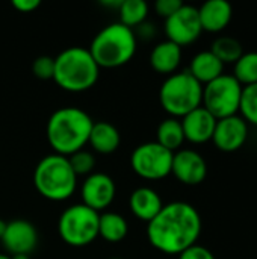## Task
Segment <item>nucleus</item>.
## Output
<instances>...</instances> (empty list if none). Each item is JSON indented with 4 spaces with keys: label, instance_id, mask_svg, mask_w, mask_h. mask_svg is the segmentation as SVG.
Here are the masks:
<instances>
[{
    "label": "nucleus",
    "instance_id": "9b49d317",
    "mask_svg": "<svg viewBox=\"0 0 257 259\" xmlns=\"http://www.w3.org/2000/svg\"><path fill=\"white\" fill-rule=\"evenodd\" d=\"M80 196L83 205L100 212L114 202L117 196V187L109 175L98 171L86 176L80 188Z\"/></svg>",
    "mask_w": 257,
    "mask_h": 259
},
{
    "label": "nucleus",
    "instance_id": "ddd939ff",
    "mask_svg": "<svg viewBox=\"0 0 257 259\" xmlns=\"http://www.w3.org/2000/svg\"><path fill=\"white\" fill-rule=\"evenodd\" d=\"M38 231L36 228L23 219L12 220L6 223L5 234L2 237V244L5 250L12 255H30L38 246Z\"/></svg>",
    "mask_w": 257,
    "mask_h": 259
},
{
    "label": "nucleus",
    "instance_id": "f3484780",
    "mask_svg": "<svg viewBox=\"0 0 257 259\" xmlns=\"http://www.w3.org/2000/svg\"><path fill=\"white\" fill-rule=\"evenodd\" d=\"M164 202L161 196L150 187H139L132 191L129 197V208L132 214L141 222L150 223L162 209Z\"/></svg>",
    "mask_w": 257,
    "mask_h": 259
},
{
    "label": "nucleus",
    "instance_id": "cd10ccee",
    "mask_svg": "<svg viewBox=\"0 0 257 259\" xmlns=\"http://www.w3.org/2000/svg\"><path fill=\"white\" fill-rule=\"evenodd\" d=\"M32 73L35 77L41 79V80H48L53 79L55 74V58L42 55L35 58V61L32 62Z\"/></svg>",
    "mask_w": 257,
    "mask_h": 259
},
{
    "label": "nucleus",
    "instance_id": "423d86ee",
    "mask_svg": "<svg viewBox=\"0 0 257 259\" xmlns=\"http://www.w3.org/2000/svg\"><path fill=\"white\" fill-rule=\"evenodd\" d=\"M203 85L195 80L189 71H177L168 76L159 90V102L173 118H183L201 106Z\"/></svg>",
    "mask_w": 257,
    "mask_h": 259
},
{
    "label": "nucleus",
    "instance_id": "c85d7f7f",
    "mask_svg": "<svg viewBox=\"0 0 257 259\" xmlns=\"http://www.w3.org/2000/svg\"><path fill=\"white\" fill-rule=\"evenodd\" d=\"M182 5H183L182 0H158L155 3V11L159 17L167 20L174 12H177L182 8Z\"/></svg>",
    "mask_w": 257,
    "mask_h": 259
},
{
    "label": "nucleus",
    "instance_id": "b1692460",
    "mask_svg": "<svg viewBox=\"0 0 257 259\" xmlns=\"http://www.w3.org/2000/svg\"><path fill=\"white\" fill-rule=\"evenodd\" d=\"M211 52L226 65V64H235L244 55V47L241 41H238L236 38L224 35L214 39L211 46Z\"/></svg>",
    "mask_w": 257,
    "mask_h": 259
},
{
    "label": "nucleus",
    "instance_id": "f03ea898",
    "mask_svg": "<svg viewBox=\"0 0 257 259\" xmlns=\"http://www.w3.org/2000/svg\"><path fill=\"white\" fill-rule=\"evenodd\" d=\"M92 124L94 121L86 111L76 106L59 108L47 121V141L55 153L68 158L88 144Z\"/></svg>",
    "mask_w": 257,
    "mask_h": 259
},
{
    "label": "nucleus",
    "instance_id": "9d476101",
    "mask_svg": "<svg viewBox=\"0 0 257 259\" xmlns=\"http://www.w3.org/2000/svg\"><path fill=\"white\" fill-rule=\"evenodd\" d=\"M164 29L167 39L180 47L195 42L203 32L198 17V8L183 3L177 12L165 20Z\"/></svg>",
    "mask_w": 257,
    "mask_h": 259
},
{
    "label": "nucleus",
    "instance_id": "2f4dec72",
    "mask_svg": "<svg viewBox=\"0 0 257 259\" xmlns=\"http://www.w3.org/2000/svg\"><path fill=\"white\" fill-rule=\"evenodd\" d=\"M135 35H136V39H138V36H141V38H144V39H145V38H151V36L155 35V27H153L151 23L144 21L141 26L136 27Z\"/></svg>",
    "mask_w": 257,
    "mask_h": 259
},
{
    "label": "nucleus",
    "instance_id": "f704fd0d",
    "mask_svg": "<svg viewBox=\"0 0 257 259\" xmlns=\"http://www.w3.org/2000/svg\"><path fill=\"white\" fill-rule=\"evenodd\" d=\"M0 259H11L9 255H3V253H0Z\"/></svg>",
    "mask_w": 257,
    "mask_h": 259
},
{
    "label": "nucleus",
    "instance_id": "f8f14e48",
    "mask_svg": "<svg viewBox=\"0 0 257 259\" xmlns=\"http://www.w3.org/2000/svg\"><path fill=\"white\" fill-rule=\"evenodd\" d=\"M248 127V123L239 114L217 120L211 141H214L215 147L221 152H236L247 143Z\"/></svg>",
    "mask_w": 257,
    "mask_h": 259
},
{
    "label": "nucleus",
    "instance_id": "f257e3e1",
    "mask_svg": "<svg viewBox=\"0 0 257 259\" xmlns=\"http://www.w3.org/2000/svg\"><path fill=\"white\" fill-rule=\"evenodd\" d=\"M201 217L188 202H171L147 223L150 244L165 255H180L197 244L201 235Z\"/></svg>",
    "mask_w": 257,
    "mask_h": 259
},
{
    "label": "nucleus",
    "instance_id": "20e7f679",
    "mask_svg": "<svg viewBox=\"0 0 257 259\" xmlns=\"http://www.w3.org/2000/svg\"><path fill=\"white\" fill-rule=\"evenodd\" d=\"M136 46L135 30L117 21L98 30L88 50L100 68H118L135 56Z\"/></svg>",
    "mask_w": 257,
    "mask_h": 259
},
{
    "label": "nucleus",
    "instance_id": "7c9ffc66",
    "mask_svg": "<svg viewBox=\"0 0 257 259\" xmlns=\"http://www.w3.org/2000/svg\"><path fill=\"white\" fill-rule=\"evenodd\" d=\"M18 12H33L36 8H39L41 2L39 0H12L11 3Z\"/></svg>",
    "mask_w": 257,
    "mask_h": 259
},
{
    "label": "nucleus",
    "instance_id": "72a5a7b5",
    "mask_svg": "<svg viewBox=\"0 0 257 259\" xmlns=\"http://www.w3.org/2000/svg\"><path fill=\"white\" fill-rule=\"evenodd\" d=\"M11 259H30L29 255H12Z\"/></svg>",
    "mask_w": 257,
    "mask_h": 259
},
{
    "label": "nucleus",
    "instance_id": "1a4fd4ad",
    "mask_svg": "<svg viewBox=\"0 0 257 259\" xmlns=\"http://www.w3.org/2000/svg\"><path fill=\"white\" fill-rule=\"evenodd\" d=\"M174 153L156 141L139 144L130 155L132 170L142 179L161 181L171 175Z\"/></svg>",
    "mask_w": 257,
    "mask_h": 259
},
{
    "label": "nucleus",
    "instance_id": "39448f33",
    "mask_svg": "<svg viewBox=\"0 0 257 259\" xmlns=\"http://www.w3.org/2000/svg\"><path fill=\"white\" fill-rule=\"evenodd\" d=\"M33 185L44 199L64 202L74 194L77 176L67 156L52 153L36 164L33 171Z\"/></svg>",
    "mask_w": 257,
    "mask_h": 259
},
{
    "label": "nucleus",
    "instance_id": "aec40b11",
    "mask_svg": "<svg viewBox=\"0 0 257 259\" xmlns=\"http://www.w3.org/2000/svg\"><path fill=\"white\" fill-rule=\"evenodd\" d=\"M88 144H91V147L97 153L111 155L120 147L121 135L114 124H111L108 121H98V123L92 124Z\"/></svg>",
    "mask_w": 257,
    "mask_h": 259
},
{
    "label": "nucleus",
    "instance_id": "473e14b6",
    "mask_svg": "<svg viewBox=\"0 0 257 259\" xmlns=\"http://www.w3.org/2000/svg\"><path fill=\"white\" fill-rule=\"evenodd\" d=\"M5 228H6V222H3V220L0 219V241H2V237H3V234H5Z\"/></svg>",
    "mask_w": 257,
    "mask_h": 259
},
{
    "label": "nucleus",
    "instance_id": "6ab92c4d",
    "mask_svg": "<svg viewBox=\"0 0 257 259\" xmlns=\"http://www.w3.org/2000/svg\"><path fill=\"white\" fill-rule=\"evenodd\" d=\"M188 71L195 80L206 85L224 74V64L211 50H203L191 59Z\"/></svg>",
    "mask_w": 257,
    "mask_h": 259
},
{
    "label": "nucleus",
    "instance_id": "4468645a",
    "mask_svg": "<svg viewBox=\"0 0 257 259\" xmlns=\"http://www.w3.org/2000/svg\"><path fill=\"white\" fill-rule=\"evenodd\" d=\"M171 175L183 185H200L208 176L206 159L192 149H180L174 152Z\"/></svg>",
    "mask_w": 257,
    "mask_h": 259
},
{
    "label": "nucleus",
    "instance_id": "dca6fc26",
    "mask_svg": "<svg viewBox=\"0 0 257 259\" xmlns=\"http://www.w3.org/2000/svg\"><path fill=\"white\" fill-rule=\"evenodd\" d=\"M201 29L211 33L224 30L233 17V8L226 0H208L198 8Z\"/></svg>",
    "mask_w": 257,
    "mask_h": 259
},
{
    "label": "nucleus",
    "instance_id": "6e6552de",
    "mask_svg": "<svg viewBox=\"0 0 257 259\" xmlns=\"http://www.w3.org/2000/svg\"><path fill=\"white\" fill-rule=\"evenodd\" d=\"M242 85L232 74H221L215 80L203 85L201 106L217 120L236 115L242 96Z\"/></svg>",
    "mask_w": 257,
    "mask_h": 259
},
{
    "label": "nucleus",
    "instance_id": "bb28decb",
    "mask_svg": "<svg viewBox=\"0 0 257 259\" xmlns=\"http://www.w3.org/2000/svg\"><path fill=\"white\" fill-rule=\"evenodd\" d=\"M68 161H70V165H71L73 171L76 173V176H89L94 173L95 158L91 152H86L85 149L68 156Z\"/></svg>",
    "mask_w": 257,
    "mask_h": 259
},
{
    "label": "nucleus",
    "instance_id": "412c9836",
    "mask_svg": "<svg viewBox=\"0 0 257 259\" xmlns=\"http://www.w3.org/2000/svg\"><path fill=\"white\" fill-rule=\"evenodd\" d=\"M127 220L118 212H103L98 217V237L108 243H120L127 237Z\"/></svg>",
    "mask_w": 257,
    "mask_h": 259
},
{
    "label": "nucleus",
    "instance_id": "0eeeda50",
    "mask_svg": "<svg viewBox=\"0 0 257 259\" xmlns=\"http://www.w3.org/2000/svg\"><path fill=\"white\" fill-rule=\"evenodd\" d=\"M100 214L83 203L67 208L58 220V234L71 247H86L98 237Z\"/></svg>",
    "mask_w": 257,
    "mask_h": 259
},
{
    "label": "nucleus",
    "instance_id": "393cba45",
    "mask_svg": "<svg viewBox=\"0 0 257 259\" xmlns=\"http://www.w3.org/2000/svg\"><path fill=\"white\" fill-rule=\"evenodd\" d=\"M232 76L242 87L257 83V52H244V55L233 64Z\"/></svg>",
    "mask_w": 257,
    "mask_h": 259
},
{
    "label": "nucleus",
    "instance_id": "a878e982",
    "mask_svg": "<svg viewBox=\"0 0 257 259\" xmlns=\"http://www.w3.org/2000/svg\"><path fill=\"white\" fill-rule=\"evenodd\" d=\"M239 115L248 123V126H257V83L242 88Z\"/></svg>",
    "mask_w": 257,
    "mask_h": 259
},
{
    "label": "nucleus",
    "instance_id": "a211bd4d",
    "mask_svg": "<svg viewBox=\"0 0 257 259\" xmlns=\"http://www.w3.org/2000/svg\"><path fill=\"white\" fill-rule=\"evenodd\" d=\"M180 62H182V47L168 39L156 44L150 53L151 68L161 74H167V76L174 74Z\"/></svg>",
    "mask_w": 257,
    "mask_h": 259
},
{
    "label": "nucleus",
    "instance_id": "2eb2a0df",
    "mask_svg": "<svg viewBox=\"0 0 257 259\" xmlns=\"http://www.w3.org/2000/svg\"><path fill=\"white\" fill-rule=\"evenodd\" d=\"M180 123L183 127L185 141H189L192 144H203L212 140L217 118L203 106H200L189 112L188 115H185L180 120Z\"/></svg>",
    "mask_w": 257,
    "mask_h": 259
},
{
    "label": "nucleus",
    "instance_id": "c9c22d12",
    "mask_svg": "<svg viewBox=\"0 0 257 259\" xmlns=\"http://www.w3.org/2000/svg\"><path fill=\"white\" fill-rule=\"evenodd\" d=\"M109 259H121V258H109Z\"/></svg>",
    "mask_w": 257,
    "mask_h": 259
},
{
    "label": "nucleus",
    "instance_id": "7ed1b4c3",
    "mask_svg": "<svg viewBox=\"0 0 257 259\" xmlns=\"http://www.w3.org/2000/svg\"><path fill=\"white\" fill-rule=\"evenodd\" d=\"M98 76L100 67L85 47H68L55 58L53 80L65 91L83 93L97 83Z\"/></svg>",
    "mask_w": 257,
    "mask_h": 259
},
{
    "label": "nucleus",
    "instance_id": "c756f323",
    "mask_svg": "<svg viewBox=\"0 0 257 259\" xmlns=\"http://www.w3.org/2000/svg\"><path fill=\"white\" fill-rule=\"evenodd\" d=\"M179 259H217L215 255L204 246L194 244L192 247L186 249L179 255Z\"/></svg>",
    "mask_w": 257,
    "mask_h": 259
},
{
    "label": "nucleus",
    "instance_id": "5701e85b",
    "mask_svg": "<svg viewBox=\"0 0 257 259\" xmlns=\"http://www.w3.org/2000/svg\"><path fill=\"white\" fill-rule=\"evenodd\" d=\"M118 14L120 23L135 30L147 20L148 5L144 0H123L121 6L118 8Z\"/></svg>",
    "mask_w": 257,
    "mask_h": 259
},
{
    "label": "nucleus",
    "instance_id": "4be33fe9",
    "mask_svg": "<svg viewBox=\"0 0 257 259\" xmlns=\"http://www.w3.org/2000/svg\"><path fill=\"white\" fill-rule=\"evenodd\" d=\"M156 143L165 147L170 152H177L180 150L182 144L185 143V134L183 127L179 118L168 117L165 118L156 131Z\"/></svg>",
    "mask_w": 257,
    "mask_h": 259
}]
</instances>
